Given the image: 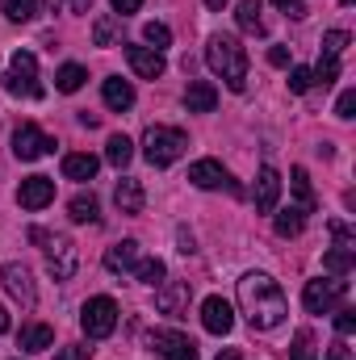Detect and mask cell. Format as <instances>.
Listing matches in <instances>:
<instances>
[{
    "mask_svg": "<svg viewBox=\"0 0 356 360\" xmlns=\"http://www.w3.org/2000/svg\"><path fill=\"white\" fill-rule=\"evenodd\" d=\"M239 306H243V314H248V323H252L256 331L281 327L285 314H289L285 289H281L268 272H248V276L239 281Z\"/></svg>",
    "mask_w": 356,
    "mask_h": 360,
    "instance_id": "cell-1",
    "label": "cell"
},
{
    "mask_svg": "<svg viewBox=\"0 0 356 360\" xmlns=\"http://www.w3.org/2000/svg\"><path fill=\"white\" fill-rule=\"evenodd\" d=\"M205 63H210V72H214V76H222V80H227V89H231V92L248 89V51L239 46V38H235V34H214V38H210V46H205Z\"/></svg>",
    "mask_w": 356,
    "mask_h": 360,
    "instance_id": "cell-2",
    "label": "cell"
},
{
    "mask_svg": "<svg viewBox=\"0 0 356 360\" xmlns=\"http://www.w3.org/2000/svg\"><path fill=\"white\" fill-rule=\"evenodd\" d=\"M184 147H189V134L180 126H147V134H143V155L155 168L177 164L180 155H184Z\"/></svg>",
    "mask_w": 356,
    "mask_h": 360,
    "instance_id": "cell-3",
    "label": "cell"
},
{
    "mask_svg": "<svg viewBox=\"0 0 356 360\" xmlns=\"http://www.w3.org/2000/svg\"><path fill=\"white\" fill-rule=\"evenodd\" d=\"M30 239L42 243V252H46V269H51L55 281H72V276H76V243H72L68 235H51V231L34 226Z\"/></svg>",
    "mask_w": 356,
    "mask_h": 360,
    "instance_id": "cell-4",
    "label": "cell"
},
{
    "mask_svg": "<svg viewBox=\"0 0 356 360\" xmlns=\"http://www.w3.org/2000/svg\"><path fill=\"white\" fill-rule=\"evenodd\" d=\"M4 89L13 92V96H30V101H38L42 96V80H38V59L30 55V51H17L13 59H8V72H4Z\"/></svg>",
    "mask_w": 356,
    "mask_h": 360,
    "instance_id": "cell-5",
    "label": "cell"
},
{
    "mask_svg": "<svg viewBox=\"0 0 356 360\" xmlns=\"http://www.w3.org/2000/svg\"><path fill=\"white\" fill-rule=\"evenodd\" d=\"M344 297H348V281H344V276H319V281H306V293H302V302H306L310 314H331Z\"/></svg>",
    "mask_w": 356,
    "mask_h": 360,
    "instance_id": "cell-6",
    "label": "cell"
},
{
    "mask_svg": "<svg viewBox=\"0 0 356 360\" xmlns=\"http://www.w3.org/2000/svg\"><path fill=\"white\" fill-rule=\"evenodd\" d=\"M80 327H84L89 340H109L113 327H117V302L105 297V293L101 297H89L84 310H80Z\"/></svg>",
    "mask_w": 356,
    "mask_h": 360,
    "instance_id": "cell-7",
    "label": "cell"
},
{
    "mask_svg": "<svg viewBox=\"0 0 356 360\" xmlns=\"http://www.w3.org/2000/svg\"><path fill=\"white\" fill-rule=\"evenodd\" d=\"M51 151H55V139H51V134H42L34 122H21V126H17V134H13V155H17V160L34 164V160L51 155Z\"/></svg>",
    "mask_w": 356,
    "mask_h": 360,
    "instance_id": "cell-8",
    "label": "cell"
},
{
    "mask_svg": "<svg viewBox=\"0 0 356 360\" xmlns=\"http://www.w3.org/2000/svg\"><path fill=\"white\" fill-rule=\"evenodd\" d=\"M189 302H193V285L189 281H160V289H155V310L160 314L184 319L189 314Z\"/></svg>",
    "mask_w": 356,
    "mask_h": 360,
    "instance_id": "cell-9",
    "label": "cell"
},
{
    "mask_svg": "<svg viewBox=\"0 0 356 360\" xmlns=\"http://www.w3.org/2000/svg\"><path fill=\"white\" fill-rule=\"evenodd\" d=\"M189 180H193L197 188H231L235 197H243V188L231 180V172H227L218 160H197V164L189 168Z\"/></svg>",
    "mask_w": 356,
    "mask_h": 360,
    "instance_id": "cell-10",
    "label": "cell"
},
{
    "mask_svg": "<svg viewBox=\"0 0 356 360\" xmlns=\"http://www.w3.org/2000/svg\"><path fill=\"white\" fill-rule=\"evenodd\" d=\"M201 327H205L210 335H231V327H235L231 302H227V297H205V302H201Z\"/></svg>",
    "mask_w": 356,
    "mask_h": 360,
    "instance_id": "cell-11",
    "label": "cell"
},
{
    "mask_svg": "<svg viewBox=\"0 0 356 360\" xmlns=\"http://www.w3.org/2000/svg\"><path fill=\"white\" fill-rule=\"evenodd\" d=\"M151 348L164 360H197V344L180 331H151Z\"/></svg>",
    "mask_w": 356,
    "mask_h": 360,
    "instance_id": "cell-12",
    "label": "cell"
},
{
    "mask_svg": "<svg viewBox=\"0 0 356 360\" xmlns=\"http://www.w3.org/2000/svg\"><path fill=\"white\" fill-rule=\"evenodd\" d=\"M17 201H21V210H46L55 201V180L51 176H25L21 188H17Z\"/></svg>",
    "mask_w": 356,
    "mask_h": 360,
    "instance_id": "cell-13",
    "label": "cell"
},
{
    "mask_svg": "<svg viewBox=\"0 0 356 360\" xmlns=\"http://www.w3.org/2000/svg\"><path fill=\"white\" fill-rule=\"evenodd\" d=\"M0 281H4V289H8L25 310L38 302V289H34V281H30V269H25V264H4V269H0Z\"/></svg>",
    "mask_w": 356,
    "mask_h": 360,
    "instance_id": "cell-14",
    "label": "cell"
},
{
    "mask_svg": "<svg viewBox=\"0 0 356 360\" xmlns=\"http://www.w3.org/2000/svg\"><path fill=\"white\" fill-rule=\"evenodd\" d=\"M126 59H130V68H134V76H143V80H160L164 76V55L160 51H151V46H126Z\"/></svg>",
    "mask_w": 356,
    "mask_h": 360,
    "instance_id": "cell-15",
    "label": "cell"
},
{
    "mask_svg": "<svg viewBox=\"0 0 356 360\" xmlns=\"http://www.w3.org/2000/svg\"><path fill=\"white\" fill-rule=\"evenodd\" d=\"M276 197H281V172L265 164L256 172V214H272L276 210Z\"/></svg>",
    "mask_w": 356,
    "mask_h": 360,
    "instance_id": "cell-16",
    "label": "cell"
},
{
    "mask_svg": "<svg viewBox=\"0 0 356 360\" xmlns=\"http://www.w3.org/2000/svg\"><path fill=\"white\" fill-rule=\"evenodd\" d=\"M101 96H105V105H109L113 113H126V109L134 105V89H130V80H122V76H109V80L101 84Z\"/></svg>",
    "mask_w": 356,
    "mask_h": 360,
    "instance_id": "cell-17",
    "label": "cell"
},
{
    "mask_svg": "<svg viewBox=\"0 0 356 360\" xmlns=\"http://www.w3.org/2000/svg\"><path fill=\"white\" fill-rule=\"evenodd\" d=\"M184 105H189V113H214L218 89H214L210 80H193V84L184 89Z\"/></svg>",
    "mask_w": 356,
    "mask_h": 360,
    "instance_id": "cell-18",
    "label": "cell"
},
{
    "mask_svg": "<svg viewBox=\"0 0 356 360\" xmlns=\"http://www.w3.org/2000/svg\"><path fill=\"white\" fill-rule=\"evenodd\" d=\"M113 201H117L122 214H143V184L134 176H122L117 188H113Z\"/></svg>",
    "mask_w": 356,
    "mask_h": 360,
    "instance_id": "cell-19",
    "label": "cell"
},
{
    "mask_svg": "<svg viewBox=\"0 0 356 360\" xmlns=\"http://www.w3.org/2000/svg\"><path fill=\"white\" fill-rule=\"evenodd\" d=\"M134 264H139V243L134 239H122V243H113L105 252V269L109 272H130Z\"/></svg>",
    "mask_w": 356,
    "mask_h": 360,
    "instance_id": "cell-20",
    "label": "cell"
},
{
    "mask_svg": "<svg viewBox=\"0 0 356 360\" xmlns=\"http://www.w3.org/2000/svg\"><path fill=\"white\" fill-rule=\"evenodd\" d=\"M96 168H101V160L89 155V151H72V155H63V176L68 180H92L96 176Z\"/></svg>",
    "mask_w": 356,
    "mask_h": 360,
    "instance_id": "cell-21",
    "label": "cell"
},
{
    "mask_svg": "<svg viewBox=\"0 0 356 360\" xmlns=\"http://www.w3.org/2000/svg\"><path fill=\"white\" fill-rule=\"evenodd\" d=\"M17 344H21V352H46V348L55 344V331H51L46 323H30V327H21Z\"/></svg>",
    "mask_w": 356,
    "mask_h": 360,
    "instance_id": "cell-22",
    "label": "cell"
},
{
    "mask_svg": "<svg viewBox=\"0 0 356 360\" xmlns=\"http://www.w3.org/2000/svg\"><path fill=\"white\" fill-rule=\"evenodd\" d=\"M68 218H72V222H101V201H96L92 193H76V197L68 201Z\"/></svg>",
    "mask_w": 356,
    "mask_h": 360,
    "instance_id": "cell-23",
    "label": "cell"
},
{
    "mask_svg": "<svg viewBox=\"0 0 356 360\" xmlns=\"http://www.w3.org/2000/svg\"><path fill=\"white\" fill-rule=\"evenodd\" d=\"M276 235L281 239H293V235H302V226H306V210H298V205H289V210H281L276 214Z\"/></svg>",
    "mask_w": 356,
    "mask_h": 360,
    "instance_id": "cell-24",
    "label": "cell"
},
{
    "mask_svg": "<svg viewBox=\"0 0 356 360\" xmlns=\"http://www.w3.org/2000/svg\"><path fill=\"white\" fill-rule=\"evenodd\" d=\"M260 8H265V0H243L239 4V30L243 34H265V17H260Z\"/></svg>",
    "mask_w": 356,
    "mask_h": 360,
    "instance_id": "cell-25",
    "label": "cell"
},
{
    "mask_svg": "<svg viewBox=\"0 0 356 360\" xmlns=\"http://www.w3.org/2000/svg\"><path fill=\"white\" fill-rule=\"evenodd\" d=\"M84 80H89V72H84L80 63H63V68L55 72V89L59 92H80L84 89Z\"/></svg>",
    "mask_w": 356,
    "mask_h": 360,
    "instance_id": "cell-26",
    "label": "cell"
},
{
    "mask_svg": "<svg viewBox=\"0 0 356 360\" xmlns=\"http://www.w3.org/2000/svg\"><path fill=\"white\" fill-rule=\"evenodd\" d=\"M105 160H109L113 168H126V164L134 160V143H130L126 134H113V139L105 143Z\"/></svg>",
    "mask_w": 356,
    "mask_h": 360,
    "instance_id": "cell-27",
    "label": "cell"
},
{
    "mask_svg": "<svg viewBox=\"0 0 356 360\" xmlns=\"http://www.w3.org/2000/svg\"><path fill=\"white\" fill-rule=\"evenodd\" d=\"M0 13L8 21H34L42 13V0H0Z\"/></svg>",
    "mask_w": 356,
    "mask_h": 360,
    "instance_id": "cell-28",
    "label": "cell"
},
{
    "mask_svg": "<svg viewBox=\"0 0 356 360\" xmlns=\"http://www.w3.org/2000/svg\"><path fill=\"white\" fill-rule=\"evenodd\" d=\"M352 260H356L352 248H331V252L323 256V269L331 272V276H348V272H352Z\"/></svg>",
    "mask_w": 356,
    "mask_h": 360,
    "instance_id": "cell-29",
    "label": "cell"
},
{
    "mask_svg": "<svg viewBox=\"0 0 356 360\" xmlns=\"http://www.w3.org/2000/svg\"><path fill=\"white\" fill-rule=\"evenodd\" d=\"M289 184H293V193H298V210H306V214H314V193H310V176H306V168H293L289 172Z\"/></svg>",
    "mask_w": 356,
    "mask_h": 360,
    "instance_id": "cell-30",
    "label": "cell"
},
{
    "mask_svg": "<svg viewBox=\"0 0 356 360\" xmlns=\"http://www.w3.org/2000/svg\"><path fill=\"white\" fill-rule=\"evenodd\" d=\"M113 38H117V17H96L92 21V42L96 46H113Z\"/></svg>",
    "mask_w": 356,
    "mask_h": 360,
    "instance_id": "cell-31",
    "label": "cell"
},
{
    "mask_svg": "<svg viewBox=\"0 0 356 360\" xmlns=\"http://www.w3.org/2000/svg\"><path fill=\"white\" fill-rule=\"evenodd\" d=\"M164 272H168V269H164V260H155V256L134 264V276H139L143 285H160V281H164Z\"/></svg>",
    "mask_w": 356,
    "mask_h": 360,
    "instance_id": "cell-32",
    "label": "cell"
},
{
    "mask_svg": "<svg viewBox=\"0 0 356 360\" xmlns=\"http://www.w3.org/2000/svg\"><path fill=\"white\" fill-rule=\"evenodd\" d=\"M143 38L151 42V51L172 46V30H168V25H160V21H147V25H143Z\"/></svg>",
    "mask_w": 356,
    "mask_h": 360,
    "instance_id": "cell-33",
    "label": "cell"
},
{
    "mask_svg": "<svg viewBox=\"0 0 356 360\" xmlns=\"http://www.w3.org/2000/svg\"><path fill=\"white\" fill-rule=\"evenodd\" d=\"M289 360H314V340H310V331H298V335H293Z\"/></svg>",
    "mask_w": 356,
    "mask_h": 360,
    "instance_id": "cell-34",
    "label": "cell"
},
{
    "mask_svg": "<svg viewBox=\"0 0 356 360\" xmlns=\"http://www.w3.org/2000/svg\"><path fill=\"white\" fill-rule=\"evenodd\" d=\"M336 331H340V340H348L356 331V310L352 306H336Z\"/></svg>",
    "mask_w": 356,
    "mask_h": 360,
    "instance_id": "cell-35",
    "label": "cell"
},
{
    "mask_svg": "<svg viewBox=\"0 0 356 360\" xmlns=\"http://www.w3.org/2000/svg\"><path fill=\"white\" fill-rule=\"evenodd\" d=\"M348 42H352V38H348L344 30H331V34H323V55H336V59H340Z\"/></svg>",
    "mask_w": 356,
    "mask_h": 360,
    "instance_id": "cell-36",
    "label": "cell"
},
{
    "mask_svg": "<svg viewBox=\"0 0 356 360\" xmlns=\"http://www.w3.org/2000/svg\"><path fill=\"white\" fill-rule=\"evenodd\" d=\"M310 89H314L310 68H289V92H310Z\"/></svg>",
    "mask_w": 356,
    "mask_h": 360,
    "instance_id": "cell-37",
    "label": "cell"
},
{
    "mask_svg": "<svg viewBox=\"0 0 356 360\" xmlns=\"http://www.w3.org/2000/svg\"><path fill=\"white\" fill-rule=\"evenodd\" d=\"M352 109H356V89H344V92H340V101H336V117H344V122H348V117H356Z\"/></svg>",
    "mask_w": 356,
    "mask_h": 360,
    "instance_id": "cell-38",
    "label": "cell"
},
{
    "mask_svg": "<svg viewBox=\"0 0 356 360\" xmlns=\"http://www.w3.org/2000/svg\"><path fill=\"white\" fill-rule=\"evenodd\" d=\"M272 4H276L285 17H293V21H302V17H306V4H302V0H272Z\"/></svg>",
    "mask_w": 356,
    "mask_h": 360,
    "instance_id": "cell-39",
    "label": "cell"
},
{
    "mask_svg": "<svg viewBox=\"0 0 356 360\" xmlns=\"http://www.w3.org/2000/svg\"><path fill=\"white\" fill-rule=\"evenodd\" d=\"M109 4H113V13H117V17H130V13H139V8H143V0H109Z\"/></svg>",
    "mask_w": 356,
    "mask_h": 360,
    "instance_id": "cell-40",
    "label": "cell"
},
{
    "mask_svg": "<svg viewBox=\"0 0 356 360\" xmlns=\"http://www.w3.org/2000/svg\"><path fill=\"white\" fill-rule=\"evenodd\" d=\"M89 352L92 348H84V344H72V348H63L55 360H89Z\"/></svg>",
    "mask_w": 356,
    "mask_h": 360,
    "instance_id": "cell-41",
    "label": "cell"
},
{
    "mask_svg": "<svg viewBox=\"0 0 356 360\" xmlns=\"http://www.w3.org/2000/svg\"><path fill=\"white\" fill-rule=\"evenodd\" d=\"M268 63H272V68H289V51H285V46H272V51H268Z\"/></svg>",
    "mask_w": 356,
    "mask_h": 360,
    "instance_id": "cell-42",
    "label": "cell"
},
{
    "mask_svg": "<svg viewBox=\"0 0 356 360\" xmlns=\"http://www.w3.org/2000/svg\"><path fill=\"white\" fill-rule=\"evenodd\" d=\"M327 360H352V352L344 348V340H336V344L327 348Z\"/></svg>",
    "mask_w": 356,
    "mask_h": 360,
    "instance_id": "cell-43",
    "label": "cell"
},
{
    "mask_svg": "<svg viewBox=\"0 0 356 360\" xmlns=\"http://www.w3.org/2000/svg\"><path fill=\"white\" fill-rule=\"evenodd\" d=\"M68 4H72V13H89L92 8V0H68Z\"/></svg>",
    "mask_w": 356,
    "mask_h": 360,
    "instance_id": "cell-44",
    "label": "cell"
},
{
    "mask_svg": "<svg viewBox=\"0 0 356 360\" xmlns=\"http://www.w3.org/2000/svg\"><path fill=\"white\" fill-rule=\"evenodd\" d=\"M8 327H13V323H8V310H4V306H0V335H4V331H8Z\"/></svg>",
    "mask_w": 356,
    "mask_h": 360,
    "instance_id": "cell-45",
    "label": "cell"
},
{
    "mask_svg": "<svg viewBox=\"0 0 356 360\" xmlns=\"http://www.w3.org/2000/svg\"><path fill=\"white\" fill-rule=\"evenodd\" d=\"M218 360H243V356H239V348H227V352H218Z\"/></svg>",
    "mask_w": 356,
    "mask_h": 360,
    "instance_id": "cell-46",
    "label": "cell"
},
{
    "mask_svg": "<svg viewBox=\"0 0 356 360\" xmlns=\"http://www.w3.org/2000/svg\"><path fill=\"white\" fill-rule=\"evenodd\" d=\"M222 4H227V0H205V8H214V13H218Z\"/></svg>",
    "mask_w": 356,
    "mask_h": 360,
    "instance_id": "cell-47",
    "label": "cell"
},
{
    "mask_svg": "<svg viewBox=\"0 0 356 360\" xmlns=\"http://www.w3.org/2000/svg\"><path fill=\"white\" fill-rule=\"evenodd\" d=\"M344 4H352V0H344Z\"/></svg>",
    "mask_w": 356,
    "mask_h": 360,
    "instance_id": "cell-48",
    "label": "cell"
}]
</instances>
